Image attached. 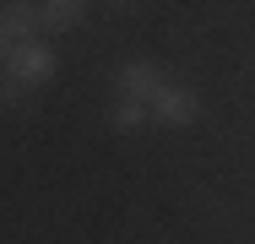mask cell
<instances>
[{
	"label": "cell",
	"instance_id": "6da1fadb",
	"mask_svg": "<svg viewBox=\"0 0 255 244\" xmlns=\"http://www.w3.org/2000/svg\"><path fill=\"white\" fill-rule=\"evenodd\" d=\"M54 71H60V54L49 44H38V38L11 44V54H5V76L16 87H44V82H54Z\"/></svg>",
	"mask_w": 255,
	"mask_h": 244
},
{
	"label": "cell",
	"instance_id": "7a4b0ae2",
	"mask_svg": "<svg viewBox=\"0 0 255 244\" xmlns=\"http://www.w3.org/2000/svg\"><path fill=\"white\" fill-rule=\"evenodd\" d=\"M152 109L157 125H168V130H185V125H196V114H201V98L190 93V87H174V82H163L157 98L147 103Z\"/></svg>",
	"mask_w": 255,
	"mask_h": 244
},
{
	"label": "cell",
	"instance_id": "3957f363",
	"mask_svg": "<svg viewBox=\"0 0 255 244\" xmlns=\"http://www.w3.org/2000/svg\"><path fill=\"white\" fill-rule=\"evenodd\" d=\"M114 87H120V98L152 103V98H157V87H163V71H157L152 60H125V65L114 71Z\"/></svg>",
	"mask_w": 255,
	"mask_h": 244
},
{
	"label": "cell",
	"instance_id": "277c9868",
	"mask_svg": "<svg viewBox=\"0 0 255 244\" xmlns=\"http://www.w3.org/2000/svg\"><path fill=\"white\" fill-rule=\"evenodd\" d=\"M38 33V0H0V38L27 44Z\"/></svg>",
	"mask_w": 255,
	"mask_h": 244
},
{
	"label": "cell",
	"instance_id": "5b68a950",
	"mask_svg": "<svg viewBox=\"0 0 255 244\" xmlns=\"http://www.w3.org/2000/svg\"><path fill=\"white\" fill-rule=\"evenodd\" d=\"M87 16V0H38V27H82Z\"/></svg>",
	"mask_w": 255,
	"mask_h": 244
},
{
	"label": "cell",
	"instance_id": "8992f818",
	"mask_svg": "<svg viewBox=\"0 0 255 244\" xmlns=\"http://www.w3.org/2000/svg\"><path fill=\"white\" fill-rule=\"evenodd\" d=\"M147 120H152V109L136 103V98H120V103L109 109V125H114V130H141Z\"/></svg>",
	"mask_w": 255,
	"mask_h": 244
},
{
	"label": "cell",
	"instance_id": "52a82bcc",
	"mask_svg": "<svg viewBox=\"0 0 255 244\" xmlns=\"http://www.w3.org/2000/svg\"><path fill=\"white\" fill-rule=\"evenodd\" d=\"M5 54H11V49H5V38H0V65H5Z\"/></svg>",
	"mask_w": 255,
	"mask_h": 244
},
{
	"label": "cell",
	"instance_id": "ba28073f",
	"mask_svg": "<svg viewBox=\"0 0 255 244\" xmlns=\"http://www.w3.org/2000/svg\"><path fill=\"white\" fill-rule=\"evenodd\" d=\"M109 5H130V0H109Z\"/></svg>",
	"mask_w": 255,
	"mask_h": 244
}]
</instances>
